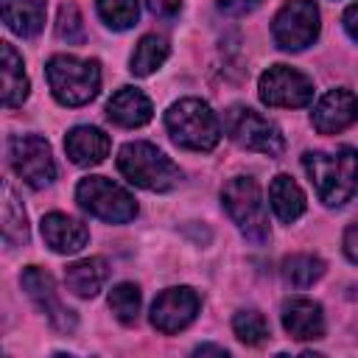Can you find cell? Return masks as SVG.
Wrapping results in <instances>:
<instances>
[{
    "mask_svg": "<svg viewBox=\"0 0 358 358\" xmlns=\"http://www.w3.org/2000/svg\"><path fill=\"white\" fill-rule=\"evenodd\" d=\"M302 165L316 187L319 201L327 207L347 204L358 190V148H338L336 154L324 151H308L302 157Z\"/></svg>",
    "mask_w": 358,
    "mask_h": 358,
    "instance_id": "6da1fadb",
    "label": "cell"
},
{
    "mask_svg": "<svg viewBox=\"0 0 358 358\" xmlns=\"http://www.w3.org/2000/svg\"><path fill=\"white\" fill-rule=\"evenodd\" d=\"M168 134L187 151H213L221 140V123L215 112L199 98H182L165 112Z\"/></svg>",
    "mask_w": 358,
    "mask_h": 358,
    "instance_id": "7a4b0ae2",
    "label": "cell"
},
{
    "mask_svg": "<svg viewBox=\"0 0 358 358\" xmlns=\"http://www.w3.org/2000/svg\"><path fill=\"white\" fill-rule=\"evenodd\" d=\"M45 73L50 92L62 106H84L101 90V64L95 59H76L59 53L50 56Z\"/></svg>",
    "mask_w": 358,
    "mask_h": 358,
    "instance_id": "3957f363",
    "label": "cell"
},
{
    "mask_svg": "<svg viewBox=\"0 0 358 358\" xmlns=\"http://www.w3.org/2000/svg\"><path fill=\"white\" fill-rule=\"evenodd\" d=\"M117 171L137 187L143 190H173L182 179V171L173 165L171 157H165L157 145L151 143H126L117 154Z\"/></svg>",
    "mask_w": 358,
    "mask_h": 358,
    "instance_id": "277c9868",
    "label": "cell"
},
{
    "mask_svg": "<svg viewBox=\"0 0 358 358\" xmlns=\"http://www.w3.org/2000/svg\"><path fill=\"white\" fill-rule=\"evenodd\" d=\"M221 201L232 224L241 229V235L252 243H266L268 241V215L263 204L260 185L252 176H235L224 185Z\"/></svg>",
    "mask_w": 358,
    "mask_h": 358,
    "instance_id": "5b68a950",
    "label": "cell"
},
{
    "mask_svg": "<svg viewBox=\"0 0 358 358\" xmlns=\"http://www.w3.org/2000/svg\"><path fill=\"white\" fill-rule=\"evenodd\" d=\"M224 131L235 145H241L246 151L266 154V157H280L285 148L282 131L268 117H263L260 112H255L249 106H238V103L229 106L224 112Z\"/></svg>",
    "mask_w": 358,
    "mask_h": 358,
    "instance_id": "8992f818",
    "label": "cell"
},
{
    "mask_svg": "<svg viewBox=\"0 0 358 358\" xmlns=\"http://www.w3.org/2000/svg\"><path fill=\"white\" fill-rule=\"evenodd\" d=\"M76 201L81 210H87L90 215L109 221V224H126L137 215V201L131 199V193L126 187L109 182L106 176L81 179L76 187Z\"/></svg>",
    "mask_w": 358,
    "mask_h": 358,
    "instance_id": "52a82bcc",
    "label": "cell"
},
{
    "mask_svg": "<svg viewBox=\"0 0 358 358\" xmlns=\"http://www.w3.org/2000/svg\"><path fill=\"white\" fill-rule=\"evenodd\" d=\"M8 162L14 173L31 185L34 190H42L53 185L56 179V162L50 154V145L39 134H17L8 140Z\"/></svg>",
    "mask_w": 358,
    "mask_h": 358,
    "instance_id": "ba28073f",
    "label": "cell"
},
{
    "mask_svg": "<svg viewBox=\"0 0 358 358\" xmlns=\"http://www.w3.org/2000/svg\"><path fill=\"white\" fill-rule=\"evenodd\" d=\"M271 36L282 50H305L319 36V8L313 0H285L271 22Z\"/></svg>",
    "mask_w": 358,
    "mask_h": 358,
    "instance_id": "9c48e42d",
    "label": "cell"
},
{
    "mask_svg": "<svg viewBox=\"0 0 358 358\" xmlns=\"http://www.w3.org/2000/svg\"><path fill=\"white\" fill-rule=\"evenodd\" d=\"M260 101L266 106H280V109H299L313 101V84L305 73L288 67V64H274L260 76Z\"/></svg>",
    "mask_w": 358,
    "mask_h": 358,
    "instance_id": "30bf717a",
    "label": "cell"
},
{
    "mask_svg": "<svg viewBox=\"0 0 358 358\" xmlns=\"http://www.w3.org/2000/svg\"><path fill=\"white\" fill-rule=\"evenodd\" d=\"M25 294L31 296V302L48 316L50 327L59 330V333H73L76 330V313L59 299V291H56V282L53 277L39 268V266H28L22 268V277H20Z\"/></svg>",
    "mask_w": 358,
    "mask_h": 358,
    "instance_id": "8fae6325",
    "label": "cell"
},
{
    "mask_svg": "<svg viewBox=\"0 0 358 358\" xmlns=\"http://www.w3.org/2000/svg\"><path fill=\"white\" fill-rule=\"evenodd\" d=\"M199 308H201V299H199V294L193 288H187V285L168 288L151 305V324L159 333L173 336L179 330H185L196 319Z\"/></svg>",
    "mask_w": 358,
    "mask_h": 358,
    "instance_id": "7c38bea8",
    "label": "cell"
},
{
    "mask_svg": "<svg viewBox=\"0 0 358 358\" xmlns=\"http://www.w3.org/2000/svg\"><path fill=\"white\" fill-rule=\"evenodd\" d=\"M310 120L319 134L344 131L358 120V98L350 90H330L319 98Z\"/></svg>",
    "mask_w": 358,
    "mask_h": 358,
    "instance_id": "4fadbf2b",
    "label": "cell"
},
{
    "mask_svg": "<svg viewBox=\"0 0 358 358\" xmlns=\"http://www.w3.org/2000/svg\"><path fill=\"white\" fill-rule=\"evenodd\" d=\"M282 327L296 341H313L324 336V313L322 305L308 296H294L282 305Z\"/></svg>",
    "mask_w": 358,
    "mask_h": 358,
    "instance_id": "5bb4252c",
    "label": "cell"
},
{
    "mask_svg": "<svg viewBox=\"0 0 358 358\" xmlns=\"http://www.w3.org/2000/svg\"><path fill=\"white\" fill-rule=\"evenodd\" d=\"M42 238L56 255H76L87 246L90 229L73 215L64 213H48L42 218Z\"/></svg>",
    "mask_w": 358,
    "mask_h": 358,
    "instance_id": "9a60e30c",
    "label": "cell"
},
{
    "mask_svg": "<svg viewBox=\"0 0 358 358\" xmlns=\"http://www.w3.org/2000/svg\"><path fill=\"white\" fill-rule=\"evenodd\" d=\"M154 115V106L148 101L145 92H140L137 87H120L109 103H106V117L123 129H137L145 126Z\"/></svg>",
    "mask_w": 358,
    "mask_h": 358,
    "instance_id": "2e32d148",
    "label": "cell"
},
{
    "mask_svg": "<svg viewBox=\"0 0 358 358\" xmlns=\"http://www.w3.org/2000/svg\"><path fill=\"white\" fill-rule=\"evenodd\" d=\"M109 134H103L101 129L95 126H76L67 131L64 137V151L67 157L81 165V168H90V165H98L103 162V157L109 154Z\"/></svg>",
    "mask_w": 358,
    "mask_h": 358,
    "instance_id": "e0dca14e",
    "label": "cell"
},
{
    "mask_svg": "<svg viewBox=\"0 0 358 358\" xmlns=\"http://www.w3.org/2000/svg\"><path fill=\"white\" fill-rule=\"evenodd\" d=\"M45 0H0L3 22L17 36H36L45 25Z\"/></svg>",
    "mask_w": 358,
    "mask_h": 358,
    "instance_id": "ac0fdd59",
    "label": "cell"
},
{
    "mask_svg": "<svg viewBox=\"0 0 358 358\" xmlns=\"http://www.w3.org/2000/svg\"><path fill=\"white\" fill-rule=\"evenodd\" d=\"M106 277H109V268L103 257H84L64 268V285L81 299H92L103 288Z\"/></svg>",
    "mask_w": 358,
    "mask_h": 358,
    "instance_id": "d6986e66",
    "label": "cell"
},
{
    "mask_svg": "<svg viewBox=\"0 0 358 358\" xmlns=\"http://www.w3.org/2000/svg\"><path fill=\"white\" fill-rule=\"evenodd\" d=\"M0 53H3V106L14 109L28 98V76L22 70V56L14 50L11 42H0Z\"/></svg>",
    "mask_w": 358,
    "mask_h": 358,
    "instance_id": "ffe728a7",
    "label": "cell"
},
{
    "mask_svg": "<svg viewBox=\"0 0 358 358\" xmlns=\"http://www.w3.org/2000/svg\"><path fill=\"white\" fill-rule=\"evenodd\" d=\"M268 201H271L274 215L282 224H294L305 213V193H302V187L288 173H280V176L271 179V185H268Z\"/></svg>",
    "mask_w": 358,
    "mask_h": 358,
    "instance_id": "44dd1931",
    "label": "cell"
},
{
    "mask_svg": "<svg viewBox=\"0 0 358 358\" xmlns=\"http://www.w3.org/2000/svg\"><path fill=\"white\" fill-rule=\"evenodd\" d=\"M3 238L8 246L28 243V215L8 182L3 185Z\"/></svg>",
    "mask_w": 358,
    "mask_h": 358,
    "instance_id": "7402d4cb",
    "label": "cell"
},
{
    "mask_svg": "<svg viewBox=\"0 0 358 358\" xmlns=\"http://www.w3.org/2000/svg\"><path fill=\"white\" fill-rule=\"evenodd\" d=\"M168 59V42L162 39V36H157V34H145L140 42H137V48H134V53H131V73L134 76H140V78H145V76H151L154 70H159L162 67V62Z\"/></svg>",
    "mask_w": 358,
    "mask_h": 358,
    "instance_id": "603a6c76",
    "label": "cell"
},
{
    "mask_svg": "<svg viewBox=\"0 0 358 358\" xmlns=\"http://www.w3.org/2000/svg\"><path fill=\"white\" fill-rule=\"evenodd\" d=\"M324 274V260L316 255H291L282 260V277L294 288H308Z\"/></svg>",
    "mask_w": 358,
    "mask_h": 358,
    "instance_id": "cb8c5ba5",
    "label": "cell"
},
{
    "mask_svg": "<svg viewBox=\"0 0 358 358\" xmlns=\"http://www.w3.org/2000/svg\"><path fill=\"white\" fill-rule=\"evenodd\" d=\"M109 308L120 324H134L140 313V288L134 282H117L109 291Z\"/></svg>",
    "mask_w": 358,
    "mask_h": 358,
    "instance_id": "d4e9b609",
    "label": "cell"
},
{
    "mask_svg": "<svg viewBox=\"0 0 358 358\" xmlns=\"http://www.w3.org/2000/svg\"><path fill=\"white\" fill-rule=\"evenodd\" d=\"M95 3H98L101 20L112 31H129L131 25H137V17H140L137 0H95Z\"/></svg>",
    "mask_w": 358,
    "mask_h": 358,
    "instance_id": "484cf974",
    "label": "cell"
},
{
    "mask_svg": "<svg viewBox=\"0 0 358 358\" xmlns=\"http://www.w3.org/2000/svg\"><path fill=\"white\" fill-rule=\"evenodd\" d=\"M232 330L249 347H257V344H263L271 336L263 313H257V310H238L235 319H232Z\"/></svg>",
    "mask_w": 358,
    "mask_h": 358,
    "instance_id": "4316f807",
    "label": "cell"
},
{
    "mask_svg": "<svg viewBox=\"0 0 358 358\" xmlns=\"http://www.w3.org/2000/svg\"><path fill=\"white\" fill-rule=\"evenodd\" d=\"M56 36L64 39L67 45H81L87 31H84V17L73 3H64L59 8V20H56Z\"/></svg>",
    "mask_w": 358,
    "mask_h": 358,
    "instance_id": "83f0119b",
    "label": "cell"
},
{
    "mask_svg": "<svg viewBox=\"0 0 358 358\" xmlns=\"http://www.w3.org/2000/svg\"><path fill=\"white\" fill-rule=\"evenodd\" d=\"M145 6H148V11H151V14L171 20V17H176V14H179L182 0H145Z\"/></svg>",
    "mask_w": 358,
    "mask_h": 358,
    "instance_id": "f1b7e54d",
    "label": "cell"
},
{
    "mask_svg": "<svg viewBox=\"0 0 358 358\" xmlns=\"http://www.w3.org/2000/svg\"><path fill=\"white\" fill-rule=\"evenodd\" d=\"M215 3H218V8H221L224 14L241 17V14H249L260 0H215Z\"/></svg>",
    "mask_w": 358,
    "mask_h": 358,
    "instance_id": "f546056e",
    "label": "cell"
},
{
    "mask_svg": "<svg viewBox=\"0 0 358 358\" xmlns=\"http://www.w3.org/2000/svg\"><path fill=\"white\" fill-rule=\"evenodd\" d=\"M344 255L358 266V221L350 224L347 232H344Z\"/></svg>",
    "mask_w": 358,
    "mask_h": 358,
    "instance_id": "4dcf8cb0",
    "label": "cell"
},
{
    "mask_svg": "<svg viewBox=\"0 0 358 358\" xmlns=\"http://www.w3.org/2000/svg\"><path fill=\"white\" fill-rule=\"evenodd\" d=\"M344 28H347V34L358 42V3H352V6L344 11Z\"/></svg>",
    "mask_w": 358,
    "mask_h": 358,
    "instance_id": "1f68e13d",
    "label": "cell"
},
{
    "mask_svg": "<svg viewBox=\"0 0 358 358\" xmlns=\"http://www.w3.org/2000/svg\"><path fill=\"white\" fill-rule=\"evenodd\" d=\"M196 352H199V355H204V352H215V355H227V350H224V347H213V344H201V347H196Z\"/></svg>",
    "mask_w": 358,
    "mask_h": 358,
    "instance_id": "d6a6232c",
    "label": "cell"
}]
</instances>
